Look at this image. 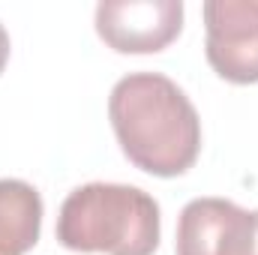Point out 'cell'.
Here are the masks:
<instances>
[{
  "label": "cell",
  "mask_w": 258,
  "mask_h": 255,
  "mask_svg": "<svg viewBox=\"0 0 258 255\" xmlns=\"http://www.w3.org/2000/svg\"><path fill=\"white\" fill-rule=\"evenodd\" d=\"M108 117L126 159L156 177L189 171L201 150V120L189 96L159 72H129L108 96Z\"/></svg>",
  "instance_id": "cell-1"
},
{
  "label": "cell",
  "mask_w": 258,
  "mask_h": 255,
  "mask_svg": "<svg viewBox=\"0 0 258 255\" xmlns=\"http://www.w3.org/2000/svg\"><path fill=\"white\" fill-rule=\"evenodd\" d=\"M159 231L156 198L129 183H84L57 213V240L72 252L153 255Z\"/></svg>",
  "instance_id": "cell-2"
},
{
  "label": "cell",
  "mask_w": 258,
  "mask_h": 255,
  "mask_svg": "<svg viewBox=\"0 0 258 255\" xmlns=\"http://www.w3.org/2000/svg\"><path fill=\"white\" fill-rule=\"evenodd\" d=\"M177 255H258V210L192 198L177 219Z\"/></svg>",
  "instance_id": "cell-3"
},
{
  "label": "cell",
  "mask_w": 258,
  "mask_h": 255,
  "mask_svg": "<svg viewBox=\"0 0 258 255\" xmlns=\"http://www.w3.org/2000/svg\"><path fill=\"white\" fill-rule=\"evenodd\" d=\"M183 30L180 0H102L96 6L99 39L120 54H153Z\"/></svg>",
  "instance_id": "cell-4"
},
{
  "label": "cell",
  "mask_w": 258,
  "mask_h": 255,
  "mask_svg": "<svg viewBox=\"0 0 258 255\" xmlns=\"http://www.w3.org/2000/svg\"><path fill=\"white\" fill-rule=\"evenodd\" d=\"M204 54L213 72L231 84L258 81V0H207Z\"/></svg>",
  "instance_id": "cell-5"
},
{
  "label": "cell",
  "mask_w": 258,
  "mask_h": 255,
  "mask_svg": "<svg viewBox=\"0 0 258 255\" xmlns=\"http://www.w3.org/2000/svg\"><path fill=\"white\" fill-rule=\"evenodd\" d=\"M42 198L24 180H0V255H24L39 240Z\"/></svg>",
  "instance_id": "cell-6"
},
{
  "label": "cell",
  "mask_w": 258,
  "mask_h": 255,
  "mask_svg": "<svg viewBox=\"0 0 258 255\" xmlns=\"http://www.w3.org/2000/svg\"><path fill=\"white\" fill-rule=\"evenodd\" d=\"M6 60H9V33L0 24V72L6 69Z\"/></svg>",
  "instance_id": "cell-7"
}]
</instances>
